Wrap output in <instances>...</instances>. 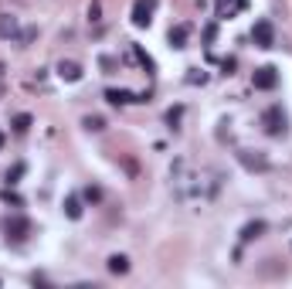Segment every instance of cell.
<instances>
[{
    "label": "cell",
    "instance_id": "7a4b0ae2",
    "mask_svg": "<svg viewBox=\"0 0 292 289\" xmlns=\"http://www.w3.org/2000/svg\"><path fill=\"white\" fill-rule=\"evenodd\" d=\"M238 164L245 170H251V174H265V170H272V164H269V156L265 153H259V150H238Z\"/></svg>",
    "mask_w": 292,
    "mask_h": 289
},
{
    "label": "cell",
    "instance_id": "30bf717a",
    "mask_svg": "<svg viewBox=\"0 0 292 289\" xmlns=\"http://www.w3.org/2000/svg\"><path fill=\"white\" fill-rule=\"evenodd\" d=\"M265 228H269L265 221H248L245 228H241V245H245V242H255V238H262V235H265Z\"/></svg>",
    "mask_w": 292,
    "mask_h": 289
},
{
    "label": "cell",
    "instance_id": "4316f807",
    "mask_svg": "<svg viewBox=\"0 0 292 289\" xmlns=\"http://www.w3.org/2000/svg\"><path fill=\"white\" fill-rule=\"evenodd\" d=\"M0 143H4V133H0Z\"/></svg>",
    "mask_w": 292,
    "mask_h": 289
},
{
    "label": "cell",
    "instance_id": "3957f363",
    "mask_svg": "<svg viewBox=\"0 0 292 289\" xmlns=\"http://www.w3.org/2000/svg\"><path fill=\"white\" fill-rule=\"evenodd\" d=\"M4 232H7V238H14V242H24L27 232H31V221H27L24 214H7V218H4Z\"/></svg>",
    "mask_w": 292,
    "mask_h": 289
},
{
    "label": "cell",
    "instance_id": "9a60e30c",
    "mask_svg": "<svg viewBox=\"0 0 292 289\" xmlns=\"http://www.w3.org/2000/svg\"><path fill=\"white\" fill-rule=\"evenodd\" d=\"M0 201H4V204H11V208H24L21 194H17V190H11V187H4V190H0Z\"/></svg>",
    "mask_w": 292,
    "mask_h": 289
},
{
    "label": "cell",
    "instance_id": "52a82bcc",
    "mask_svg": "<svg viewBox=\"0 0 292 289\" xmlns=\"http://www.w3.org/2000/svg\"><path fill=\"white\" fill-rule=\"evenodd\" d=\"M58 78H61V82H79L82 78V65L71 61V58H61V61H58Z\"/></svg>",
    "mask_w": 292,
    "mask_h": 289
},
{
    "label": "cell",
    "instance_id": "d4e9b609",
    "mask_svg": "<svg viewBox=\"0 0 292 289\" xmlns=\"http://www.w3.org/2000/svg\"><path fill=\"white\" fill-rule=\"evenodd\" d=\"M99 14H102V4H99V0H92V4H89V17H92V21H99Z\"/></svg>",
    "mask_w": 292,
    "mask_h": 289
},
{
    "label": "cell",
    "instance_id": "cb8c5ba5",
    "mask_svg": "<svg viewBox=\"0 0 292 289\" xmlns=\"http://www.w3.org/2000/svg\"><path fill=\"white\" fill-rule=\"evenodd\" d=\"M85 201H92V204H95V201H102V190L89 184V187H85Z\"/></svg>",
    "mask_w": 292,
    "mask_h": 289
},
{
    "label": "cell",
    "instance_id": "d6986e66",
    "mask_svg": "<svg viewBox=\"0 0 292 289\" xmlns=\"http://www.w3.org/2000/svg\"><path fill=\"white\" fill-rule=\"evenodd\" d=\"M187 82H191V85H204V82H207V75H204L201 68H187Z\"/></svg>",
    "mask_w": 292,
    "mask_h": 289
},
{
    "label": "cell",
    "instance_id": "9c48e42d",
    "mask_svg": "<svg viewBox=\"0 0 292 289\" xmlns=\"http://www.w3.org/2000/svg\"><path fill=\"white\" fill-rule=\"evenodd\" d=\"M248 7V0H217V17H235Z\"/></svg>",
    "mask_w": 292,
    "mask_h": 289
},
{
    "label": "cell",
    "instance_id": "5bb4252c",
    "mask_svg": "<svg viewBox=\"0 0 292 289\" xmlns=\"http://www.w3.org/2000/svg\"><path fill=\"white\" fill-rule=\"evenodd\" d=\"M105 266H109V272H113V276H126V272H129V259H126V255H109V262H105Z\"/></svg>",
    "mask_w": 292,
    "mask_h": 289
},
{
    "label": "cell",
    "instance_id": "6da1fadb",
    "mask_svg": "<svg viewBox=\"0 0 292 289\" xmlns=\"http://www.w3.org/2000/svg\"><path fill=\"white\" fill-rule=\"evenodd\" d=\"M262 126H265L269 136H285L289 133V116H285L282 106H269V109L262 112Z\"/></svg>",
    "mask_w": 292,
    "mask_h": 289
},
{
    "label": "cell",
    "instance_id": "44dd1931",
    "mask_svg": "<svg viewBox=\"0 0 292 289\" xmlns=\"http://www.w3.org/2000/svg\"><path fill=\"white\" fill-rule=\"evenodd\" d=\"M214 38H217V24H207V27H204V45L211 48V45H214Z\"/></svg>",
    "mask_w": 292,
    "mask_h": 289
},
{
    "label": "cell",
    "instance_id": "ffe728a7",
    "mask_svg": "<svg viewBox=\"0 0 292 289\" xmlns=\"http://www.w3.org/2000/svg\"><path fill=\"white\" fill-rule=\"evenodd\" d=\"M24 170H27V167H24V164H14V167L7 170V184H17V180L24 177Z\"/></svg>",
    "mask_w": 292,
    "mask_h": 289
},
{
    "label": "cell",
    "instance_id": "8fae6325",
    "mask_svg": "<svg viewBox=\"0 0 292 289\" xmlns=\"http://www.w3.org/2000/svg\"><path fill=\"white\" fill-rule=\"evenodd\" d=\"M187 34H191V27H187V24H177V27H170V45L173 48H187Z\"/></svg>",
    "mask_w": 292,
    "mask_h": 289
},
{
    "label": "cell",
    "instance_id": "ac0fdd59",
    "mask_svg": "<svg viewBox=\"0 0 292 289\" xmlns=\"http://www.w3.org/2000/svg\"><path fill=\"white\" fill-rule=\"evenodd\" d=\"M85 130H89V133H102V130H105V119H102V116H85Z\"/></svg>",
    "mask_w": 292,
    "mask_h": 289
},
{
    "label": "cell",
    "instance_id": "277c9868",
    "mask_svg": "<svg viewBox=\"0 0 292 289\" xmlns=\"http://www.w3.org/2000/svg\"><path fill=\"white\" fill-rule=\"evenodd\" d=\"M153 11H157V0H136L129 17H133L136 27H150L153 24Z\"/></svg>",
    "mask_w": 292,
    "mask_h": 289
},
{
    "label": "cell",
    "instance_id": "8992f818",
    "mask_svg": "<svg viewBox=\"0 0 292 289\" xmlns=\"http://www.w3.org/2000/svg\"><path fill=\"white\" fill-rule=\"evenodd\" d=\"M251 41H255V48H272L275 45V27L269 21H259L251 27Z\"/></svg>",
    "mask_w": 292,
    "mask_h": 289
},
{
    "label": "cell",
    "instance_id": "7402d4cb",
    "mask_svg": "<svg viewBox=\"0 0 292 289\" xmlns=\"http://www.w3.org/2000/svg\"><path fill=\"white\" fill-rule=\"evenodd\" d=\"M180 116H184V109H180V106L167 109V122H170V126H177V122H180Z\"/></svg>",
    "mask_w": 292,
    "mask_h": 289
},
{
    "label": "cell",
    "instance_id": "e0dca14e",
    "mask_svg": "<svg viewBox=\"0 0 292 289\" xmlns=\"http://www.w3.org/2000/svg\"><path fill=\"white\" fill-rule=\"evenodd\" d=\"M31 116H27V112H17V116H14V130H17V133H27V130H31Z\"/></svg>",
    "mask_w": 292,
    "mask_h": 289
},
{
    "label": "cell",
    "instance_id": "7c38bea8",
    "mask_svg": "<svg viewBox=\"0 0 292 289\" xmlns=\"http://www.w3.org/2000/svg\"><path fill=\"white\" fill-rule=\"evenodd\" d=\"M105 99L113 106H126V102H136V95L129 89H105Z\"/></svg>",
    "mask_w": 292,
    "mask_h": 289
},
{
    "label": "cell",
    "instance_id": "83f0119b",
    "mask_svg": "<svg viewBox=\"0 0 292 289\" xmlns=\"http://www.w3.org/2000/svg\"><path fill=\"white\" fill-rule=\"evenodd\" d=\"M0 75H4V65H0Z\"/></svg>",
    "mask_w": 292,
    "mask_h": 289
},
{
    "label": "cell",
    "instance_id": "f1b7e54d",
    "mask_svg": "<svg viewBox=\"0 0 292 289\" xmlns=\"http://www.w3.org/2000/svg\"><path fill=\"white\" fill-rule=\"evenodd\" d=\"M0 95H4V85H0Z\"/></svg>",
    "mask_w": 292,
    "mask_h": 289
},
{
    "label": "cell",
    "instance_id": "603a6c76",
    "mask_svg": "<svg viewBox=\"0 0 292 289\" xmlns=\"http://www.w3.org/2000/svg\"><path fill=\"white\" fill-rule=\"evenodd\" d=\"M99 65L105 68V72H116V68H119V61H116V58H109V55H102V58H99Z\"/></svg>",
    "mask_w": 292,
    "mask_h": 289
},
{
    "label": "cell",
    "instance_id": "5b68a950",
    "mask_svg": "<svg viewBox=\"0 0 292 289\" xmlns=\"http://www.w3.org/2000/svg\"><path fill=\"white\" fill-rule=\"evenodd\" d=\"M251 82H255V89H262V92H272L275 85H279V72H275L272 65H262V68H255Z\"/></svg>",
    "mask_w": 292,
    "mask_h": 289
},
{
    "label": "cell",
    "instance_id": "4fadbf2b",
    "mask_svg": "<svg viewBox=\"0 0 292 289\" xmlns=\"http://www.w3.org/2000/svg\"><path fill=\"white\" fill-rule=\"evenodd\" d=\"M65 214L71 218V221H79V218H82V198H79V194H68V198H65Z\"/></svg>",
    "mask_w": 292,
    "mask_h": 289
},
{
    "label": "cell",
    "instance_id": "484cf974",
    "mask_svg": "<svg viewBox=\"0 0 292 289\" xmlns=\"http://www.w3.org/2000/svg\"><path fill=\"white\" fill-rule=\"evenodd\" d=\"M235 65H238L235 58H225V61H221V72H225V75H231V72H235Z\"/></svg>",
    "mask_w": 292,
    "mask_h": 289
},
{
    "label": "cell",
    "instance_id": "ba28073f",
    "mask_svg": "<svg viewBox=\"0 0 292 289\" xmlns=\"http://www.w3.org/2000/svg\"><path fill=\"white\" fill-rule=\"evenodd\" d=\"M17 38H21L17 17H11V14H0V41H17Z\"/></svg>",
    "mask_w": 292,
    "mask_h": 289
},
{
    "label": "cell",
    "instance_id": "2e32d148",
    "mask_svg": "<svg viewBox=\"0 0 292 289\" xmlns=\"http://www.w3.org/2000/svg\"><path fill=\"white\" fill-rule=\"evenodd\" d=\"M133 55H136V61H139V65H143L146 72H157V65H153V58L146 55V51H143L139 45H133Z\"/></svg>",
    "mask_w": 292,
    "mask_h": 289
}]
</instances>
